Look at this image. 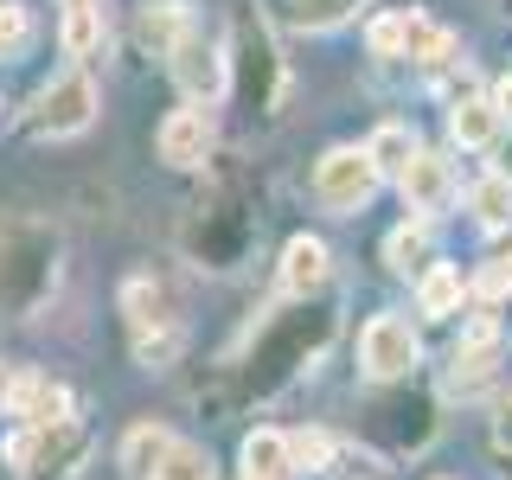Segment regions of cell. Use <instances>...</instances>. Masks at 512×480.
Wrapping results in <instances>:
<instances>
[{
    "mask_svg": "<svg viewBox=\"0 0 512 480\" xmlns=\"http://www.w3.org/2000/svg\"><path fill=\"white\" fill-rule=\"evenodd\" d=\"M64 269V237L45 218H7L0 224V314L32 320L52 301Z\"/></svg>",
    "mask_w": 512,
    "mask_h": 480,
    "instance_id": "1",
    "label": "cell"
},
{
    "mask_svg": "<svg viewBox=\"0 0 512 480\" xmlns=\"http://www.w3.org/2000/svg\"><path fill=\"white\" fill-rule=\"evenodd\" d=\"M96 109H103V96H96L90 71L64 64L52 84H45V90L26 103V135H32V141H77V135L96 122Z\"/></svg>",
    "mask_w": 512,
    "mask_h": 480,
    "instance_id": "2",
    "label": "cell"
},
{
    "mask_svg": "<svg viewBox=\"0 0 512 480\" xmlns=\"http://www.w3.org/2000/svg\"><path fill=\"white\" fill-rule=\"evenodd\" d=\"M378 192V167L365 160V148H327L314 160V205L333 218H352L365 212Z\"/></svg>",
    "mask_w": 512,
    "mask_h": 480,
    "instance_id": "3",
    "label": "cell"
},
{
    "mask_svg": "<svg viewBox=\"0 0 512 480\" xmlns=\"http://www.w3.org/2000/svg\"><path fill=\"white\" fill-rule=\"evenodd\" d=\"M359 365L372 384H397L423 365V340H416V327L404 314H372L359 327Z\"/></svg>",
    "mask_w": 512,
    "mask_h": 480,
    "instance_id": "4",
    "label": "cell"
},
{
    "mask_svg": "<svg viewBox=\"0 0 512 480\" xmlns=\"http://www.w3.org/2000/svg\"><path fill=\"white\" fill-rule=\"evenodd\" d=\"M167 71H173V84H180L192 103H218L224 84H231V45L224 39H205V32H192V39L180 45V52L167 58Z\"/></svg>",
    "mask_w": 512,
    "mask_h": 480,
    "instance_id": "5",
    "label": "cell"
},
{
    "mask_svg": "<svg viewBox=\"0 0 512 480\" xmlns=\"http://www.w3.org/2000/svg\"><path fill=\"white\" fill-rule=\"evenodd\" d=\"M506 365V333L493 327L487 314H474L468 327H461V346H455V359H448V391H480L493 372Z\"/></svg>",
    "mask_w": 512,
    "mask_h": 480,
    "instance_id": "6",
    "label": "cell"
},
{
    "mask_svg": "<svg viewBox=\"0 0 512 480\" xmlns=\"http://www.w3.org/2000/svg\"><path fill=\"white\" fill-rule=\"evenodd\" d=\"M154 148H160V160H167V167H180V173H192V167H205V160H212V148H218V128H212V109H199V103L173 109V116L160 122Z\"/></svg>",
    "mask_w": 512,
    "mask_h": 480,
    "instance_id": "7",
    "label": "cell"
},
{
    "mask_svg": "<svg viewBox=\"0 0 512 480\" xmlns=\"http://www.w3.org/2000/svg\"><path fill=\"white\" fill-rule=\"evenodd\" d=\"M397 192H404V212H416V218L442 212V205L455 199V167H448V154L416 148L410 167H404V180H397Z\"/></svg>",
    "mask_w": 512,
    "mask_h": 480,
    "instance_id": "8",
    "label": "cell"
},
{
    "mask_svg": "<svg viewBox=\"0 0 512 480\" xmlns=\"http://www.w3.org/2000/svg\"><path fill=\"white\" fill-rule=\"evenodd\" d=\"M199 32V20H192V7L186 0H141V13H135V45L148 58H173L180 45Z\"/></svg>",
    "mask_w": 512,
    "mask_h": 480,
    "instance_id": "9",
    "label": "cell"
},
{
    "mask_svg": "<svg viewBox=\"0 0 512 480\" xmlns=\"http://www.w3.org/2000/svg\"><path fill=\"white\" fill-rule=\"evenodd\" d=\"M7 416H20V429H58V423H71V391L45 372H20Z\"/></svg>",
    "mask_w": 512,
    "mask_h": 480,
    "instance_id": "10",
    "label": "cell"
},
{
    "mask_svg": "<svg viewBox=\"0 0 512 480\" xmlns=\"http://www.w3.org/2000/svg\"><path fill=\"white\" fill-rule=\"evenodd\" d=\"M58 45L64 58L84 71V64L109 45V20H103V0H58Z\"/></svg>",
    "mask_w": 512,
    "mask_h": 480,
    "instance_id": "11",
    "label": "cell"
},
{
    "mask_svg": "<svg viewBox=\"0 0 512 480\" xmlns=\"http://www.w3.org/2000/svg\"><path fill=\"white\" fill-rule=\"evenodd\" d=\"M327 276H333V250L320 244V237L301 231V237L282 244V288H288V295H320Z\"/></svg>",
    "mask_w": 512,
    "mask_h": 480,
    "instance_id": "12",
    "label": "cell"
},
{
    "mask_svg": "<svg viewBox=\"0 0 512 480\" xmlns=\"http://www.w3.org/2000/svg\"><path fill=\"white\" fill-rule=\"evenodd\" d=\"M404 58L423 71H442V64H455V32L429 13H404Z\"/></svg>",
    "mask_w": 512,
    "mask_h": 480,
    "instance_id": "13",
    "label": "cell"
},
{
    "mask_svg": "<svg viewBox=\"0 0 512 480\" xmlns=\"http://www.w3.org/2000/svg\"><path fill=\"white\" fill-rule=\"evenodd\" d=\"M461 301H468V276L455 263H429L423 282H416V308L429 320H448V314H461Z\"/></svg>",
    "mask_w": 512,
    "mask_h": 480,
    "instance_id": "14",
    "label": "cell"
},
{
    "mask_svg": "<svg viewBox=\"0 0 512 480\" xmlns=\"http://www.w3.org/2000/svg\"><path fill=\"white\" fill-rule=\"evenodd\" d=\"M500 116H493V103L487 96H455V103H448V135L461 141V148H493V141H500Z\"/></svg>",
    "mask_w": 512,
    "mask_h": 480,
    "instance_id": "15",
    "label": "cell"
},
{
    "mask_svg": "<svg viewBox=\"0 0 512 480\" xmlns=\"http://www.w3.org/2000/svg\"><path fill=\"white\" fill-rule=\"evenodd\" d=\"M410 154H416V128H404V122H378L372 141H365V160L378 167V180H404Z\"/></svg>",
    "mask_w": 512,
    "mask_h": 480,
    "instance_id": "16",
    "label": "cell"
},
{
    "mask_svg": "<svg viewBox=\"0 0 512 480\" xmlns=\"http://www.w3.org/2000/svg\"><path fill=\"white\" fill-rule=\"evenodd\" d=\"M288 474V436L282 429H250L244 436V480H282Z\"/></svg>",
    "mask_w": 512,
    "mask_h": 480,
    "instance_id": "17",
    "label": "cell"
},
{
    "mask_svg": "<svg viewBox=\"0 0 512 480\" xmlns=\"http://www.w3.org/2000/svg\"><path fill=\"white\" fill-rule=\"evenodd\" d=\"M167 448H173V436H167L160 423H135V429L122 436V468L135 474V480H148V474L160 468V455H167Z\"/></svg>",
    "mask_w": 512,
    "mask_h": 480,
    "instance_id": "18",
    "label": "cell"
},
{
    "mask_svg": "<svg viewBox=\"0 0 512 480\" xmlns=\"http://www.w3.org/2000/svg\"><path fill=\"white\" fill-rule=\"evenodd\" d=\"M468 212L487 224V231H506L512 224V186L500 180V173H480V180L468 186Z\"/></svg>",
    "mask_w": 512,
    "mask_h": 480,
    "instance_id": "19",
    "label": "cell"
},
{
    "mask_svg": "<svg viewBox=\"0 0 512 480\" xmlns=\"http://www.w3.org/2000/svg\"><path fill=\"white\" fill-rule=\"evenodd\" d=\"M160 308H167V301H160V288H154L148 276H128V282H122V314H128V327H135V333L173 327V320L160 314Z\"/></svg>",
    "mask_w": 512,
    "mask_h": 480,
    "instance_id": "20",
    "label": "cell"
},
{
    "mask_svg": "<svg viewBox=\"0 0 512 480\" xmlns=\"http://www.w3.org/2000/svg\"><path fill=\"white\" fill-rule=\"evenodd\" d=\"M384 263L397 269V276H410V269H429V224H397L391 237H384Z\"/></svg>",
    "mask_w": 512,
    "mask_h": 480,
    "instance_id": "21",
    "label": "cell"
},
{
    "mask_svg": "<svg viewBox=\"0 0 512 480\" xmlns=\"http://www.w3.org/2000/svg\"><path fill=\"white\" fill-rule=\"evenodd\" d=\"M148 480H218V468H212V455H205L199 442H180V436H173V448L160 455V468Z\"/></svg>",
    "mask_w": 512,
    "mask_h": 480,
    "instance_id": "22",
    "label": "cell"
},
{
    "mask_svg": "<svg viewBox=\"0 0 512 480\" xmlns=\"http://www.w3.org/2000/svg\"><path fill=\"white\" fill-rule=\"evenodd\" d=\"M32 39H39L32 7H26V0H0V58H26Z\"/></svg>",
    "mask_w": 512,
    "mask_h": 480,
    "instance_id": "23",
    "label": "cell"
},
{
    "mask_svg": "<svg viewBox=\"0 0 512 480\" xmlns=\"http://www.w3.org/2000/svg\"><path fill=\"white\" fill-rule=\"evenodd\" d=\"M333 468V436L327 429H295L288 436V474H327Z\"/></svg>",
    "mask_w": 512,
    "mask_h": 480,
    "instance_id": "24",
    "label": "cell"
},
{
    "mask_svg": "<svg viewBox=\"0 0 512 480\" xmlns=\"http://www.w3.org/2000/svg\"><path fill=\"white\" fill-rule=\"evenodd\" d=\"M352 7H359V0H295V20L308 32H333V26L352 20Z\"/></svg>",
    "mask_w": 512,
    "mask_h": 480,
    "instance_id": "25",
    "label": "cell"
},
{
    "mask_svg": "<svg viewBox=\"0 0 512 480\" xmlns=\"http://www.w3.org/2000/svg\"><path fill=\"white\" fill-rule=\"evenodd\" d=\"M512 288V250H500V256H487V269L468 282V295H480V301H500Z\"/></svg>",
    "mask_w": 512,
    "mask_h": 480,
    "instance_id": "26",
    "label": "cell"
},
{
    "mask_svg": "<svg viewBox=\"0 0 512 480\" xmlns=\"http://www.w3.org/2000/svg\"><path fill=\"white\" fill-rule=\"evenodd\" d=\"M365 45H372L378 58H404V13H384V20H372Z\"/></svg>",
    "mask_w": 512,
    "mask_h": 480,
    "instance_id": "27",
    "label": "cell"
},
{
    "mask_svg": "<svg viewBox=\"0 0 512 480\" xmlns=\"http://www.w3.org/2000/svg\"><path fill=\"white\" fill-rule=\"evenodd\" d=\"M493 448H500V455H512V391L493 404Z\"/></svg>",
    "mask_w": 512,
    "mask_h": 480,
    "instance_id": "28",
    "label": "cell"
},
{
    "mask_svg": "<svg viewBox=\"0 0 512 480\" xmlns=\"http://www.w3.org/2000/svg\"><path fill=\"white\" fill-rule=\"evenodd\" d=\"M487 103H493V116H500V122H512V71H506V77H493Z\"/></svg>",
    "mask_w": 512,
    "mask_h": 480,
    "instance_id": "29",
    "label": "cell"
},
{
    "mask_svg": "<svg viewBox=\"0 0 512 480\" xmlns=\"http://www.w3.org/2000/svg\"><path fill=\"white\" fill-rule=\"evenodd\" d=\"M13 384H20V372H13V365H7V359H0V410H7V404H13Z\"/></svg>",
    "mask_w": 512,
    "mask_h": 480,
    "instance_id": "30",
    "label": "cell"
},
{
    "mask_svg": "<svg viewBox=\"0 0 512 480\" xmlns=\"http://www.w3.org/2000/svg\"><path fill=\"white\" fill-rule=\"evenodd\" d=\"M493 148H500V141H493ZM493 173H500V180L512 186V148H500V160H493Z\"/></svg>",
    "mask_w": 512,
    "mask_h": 480,
    "instance_id": "31",
    "label": "cell"
}]
</instances>
